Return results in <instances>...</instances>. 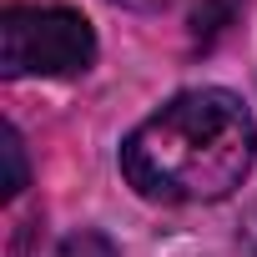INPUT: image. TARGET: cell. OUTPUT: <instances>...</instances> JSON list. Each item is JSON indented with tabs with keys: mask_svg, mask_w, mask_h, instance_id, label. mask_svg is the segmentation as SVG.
Wrapping results in <instances>:
<instances>
[{
	"mask_svg": "<svg viewBox=\"0 0 257 257\" xmlns=\"http://www.w3.org/2000/svg\"><path fill=\"white\" fill-rule=\"evenodd\" d=\"M56 257H121V252H116L111 237H101V232H71V237L56 247Z\"/></svg>",
	"mask_w": 257,
	"mask_h": 257,
	"instance_id": "obj_3",
	"label": "cell"
},
{
	"mask_svg": "<svg viewBox=\"0 0 257 257\" xmlns=\"http://www.w3.org/2000/svg\"><path fill=\"white\" fill-rule=\"evenodd\" d=\"M257 157V121L222 86L182 91L121 147V172L152 202H222Z\"/></svg>",
	"mask_w": 257,
	"mask_h": 257,
	"instance_id": "obj_1",
	"label": "cell"
},
{
	"mask_svg": "<svg viewBox=\"0 0 257 257\" xmlns=\"http://www.w3.org/2000/svg\"><path fill=\"white\" fill-rule=\"evenodd\" d=\"M96 61V31L61 6H11L0 16V71L21 76H81Z\"/></svg>",
	"mask_w": 257,
	"mask_h": 257,
	"instance_id": "obj_2",
	"label": "cell"
},
{
	"mask_svg": "<svg viewBox=\"0 0 257 257\" xmlns=\"http://www.w3.org/2000/svg\"><path fill=\"white\" fill-rule=\"evenodd\" d=\"M6 162H11L6 197H21V192H26V147H21V132H16V126H6Z\"/></svg>",
	"mask_w": 257,
	"mask_h": 257,
	"instance_id": "obj_4",
	"label": "cell"
},
{
	"mask_svg": "<svg viewBox=\"0 0 257 257\" xmlns=\"http://www.w3.org/2000/svg\"><path fill=\"white\" fill-rule=\"evenodd\" d=\"M111 6H126V11H167V6H182V0H111Z\"/></svg>",
	"mask_w": 257,
	"mask_h": 257,
	"instance_id": "obj_5",
	"label": "cell"
}]
</instances>
